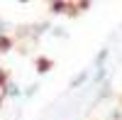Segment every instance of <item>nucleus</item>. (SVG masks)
<instances>
[{"mask_svg": "<svg viewBox=\"0 0 122 120\" xmlns=\"http://www.w3.org/2000/svg\"><path fill=\"white\" fill-rule=\"evenodd\" d=\"M3 96H5V98H20V96H25V93H22V88L10 78V81L5 83V88H3Z\"/></svg>", "mask_w": 122, "mask_h": 120, "instance_id": "obj_1", "label": "nucleus"}, {"mask_svg": "<svg viewBox=\"0 0 122 120\" xmlns=\"http://www.w3.org/2000/svg\"><path fill=\"white\" fill-rule=\"evenodd\" d=\"M51 66H54V61H51L49 56H39L37 61H34V69H37L39 74H49V71H51Z\"/></svg>", "mask_w": 122, "mask_h": 120, "instance_id": "obj_2", "label": "nucleus"}, {"mask_svg": "<svg viewBox=\"0 0 122 120\" xmlns=\"http://www.w3.org/2000/svg\"><path fill=\"white\" fill-rule=\"evenodd\" d=\"M107 56H110V47H103V49H100V52L95 54V59H93V66H95V69H105Z\"/></svg>", "mask_w": 122, "mask_h": 120, "instance_id": "obj_3", "label": "nucleus"}, {"mask_svg": "<svg viewBox=\"0 0 122 120\" xmlns=\"http://www.w3.org/2000/svg\"><path fill=\"white\" fill-rule=\"evenodd\" d=\"M88 76H90V71H81V74H76L73 78H71V83H68V88L73 91V88H81V86H86V81H88Z\"/></svg>", "mask_w": 122, "mask_h": 120, "instance_id": "obj_4", "label": "nucleus"}, {"mask_svg": "<svg viewBox=\"0 0 122 120\" xmlns=\"http://www.w3.org/2000/svg\"><path fill=\"white\" fill-rule=\"evenodd\" d=\"M12 37H7V34H0V52H10L12 49Z\"/></svg>", "mask_w": 122, "mask_h": 120, "instance_id": "obj_5", "label": "nucleus"}, {"mask_svg": "<svg viewBox=\"0 0 122 120\" xmlns=\"http://www.w3.org/2000/svg\"><path fill=\"white\" fill-rule=\"evenodd\" d=\"M37 88H39V83H32V86H27V88H25V98L34 96V93H37Z\"/></svg>", "mask_w": 122, "mask_h": 120, "instance_id": "obj_6", "label": "nucleus"}, {"mask_svg": "<svg viewBox=\"0 0 122 120\" xmlns=\"http://www.w3.org/2000/svg\"><path fill=\"white\" fill-rule=\"evenodd\" d=\"M51 34H56V37H66V29H64V27H51Z\"/></svg>", "mask_w": 122, "mask_h": 120, "instance_id": "obj_7", "label": "nucleus"}]
</instances>
